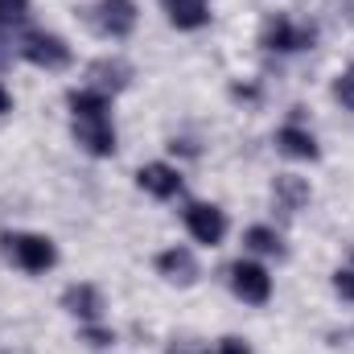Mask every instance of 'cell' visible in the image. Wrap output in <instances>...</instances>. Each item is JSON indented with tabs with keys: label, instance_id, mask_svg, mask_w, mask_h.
Returning a JSON list of instances; mask_svg holds the SVG:
<instances>
[{
	"label": "cell",
	"instance_id": "obj_1",
	"mask_svg": "<svg viewBox=\"0 0 354 354\" xmlns=\"http://www.w3.org/2000/svg\"><path fill=\"white\" fill-rule=\"evenodd\" d=\"M0 243L8 252V260L17 268H25V272H46V268H54V260H58V252H54V243L46 235L17 231V235H4Z\"/></svg>",
	"mask_w": 354,
	"mask_h": 354
},
{
	"label": "cell",
	"instance_id": "obj_2",
	"mask_svg": "<svg viewBox=\"0 0 354 354\" xmlns=\"http://www.w3.org/2000/svg\"><path fill=\"white\" fill-rule=\"evenodd\" d=\"M21 54L41 71H66L71 66V46L62 37H54V33H29L21 41Z\"/></svg>",
	"mask_w": 354,
	"mask_h": 354
},
{
	"label": "cell",
	"instance_id": "obj_3",
	"mask_svg": "<svg viewBox=\"0 0 354 354\" xmlns=\"http://www.w3.org/2000/svg\"><path fill=\"white\" fill-rule=\"evenodd\" d=\"M75 140L91 157H111L115 153V128L107 115H75Z\"/></svg>",
	"mask_w": 354,
	"mask_h": 354
},
{
	"label": "cell",
	"instance_id": "obj_4",
	"mask_svg": "<svg viewBox=\"0 0 354 354\" xmlns=\"http://www.w3.org/2000/svg\"><path fill=\"white\" fill-rule=\"evenodd\" d=\"M91 21H95V29L107 33V37H128V33L136 29V4H132V0H99V4L91 8Z\"/></svg>",
	"mask_w": 354,
	"mask_h": 354
},
{
	"label": "cell",
	"instance_id": "obj_5",
	"mask_svg": "<svg viewBox=\"0 0 354 354\" xmlns=\"http://www.w3.org/2000/svg\"><path fill=\"white\" fill-rule=\"evenodd\" d=\"M313 25H292L288 17H272L264 25V46L268 50H280V54H292V50H309L313 46Z\"/></svg>",
	"mask_w": 354,
	"mask_h": 354
},
{
	"label": "cell",
	"instance_id": "obj_6",
	"mask_svg": "<svg viewBox=\"0 0 354 354\" xmlns=\"http://www.w3.org/2000/svg\"><path fill=\"white\" fill-rule=\"evenodd\" d=\"M231 288H235L239 301H248V305H264L268 297H272V276H268L260 264L239 260V264H231Z\"/></svg>",
	"mask_w": 354,
	"mask_h": 354
},
{
	"label": "cell",
	"instance_id": "obj_7",
	"mask_svg": "<svg viewBox=\"0 0 354 354\" xmlns=\"http://www.w3.org/2000/svg\"><path fill=\"white\" fill-rule=\"evenodd\" d=\"M185 227H189V235H194L198 243L214 248V243H223V235H227V214H223L218 206L194 202V206L185 210Z\"/></svg>",
	"mask_w": 354,
	"mask_h": 354
},
{
	"label": "cell",
	"instance_id": "obj_8",
	"mask_svg": "<svg viewBox=\"0 0 354 354\" xmlns=\"http://www.w3.org/2000/svg\"><path fill=\"white\" fill-rule=\"evenodd\" d=\"M128 79H132V66H128L124 58H99V62H91V71H87V87L99 91V95L124 91Z\"/></svg>",
	"mask_w": 354,
	"mask_h": 354
},
{
	"label": "cell",
	"instance_id": "obj_9",
	"mask_svg": "<svg viewBox=\"0 0 354 354\" xmlns=\"http://www.w3.org/2000/svg\"><path fill=\"white\" fill-rule=\"evenodd\" d=\"M136 181H140V189L153 194V198H177V194H181V174H177L174 165H161V161L145 165V169L136 174Z\"/></svg>",
	"mask_w": 354,
	"mask_h": 354
},
{
	"label": "cell",
	"instance_id": "obj_10",
	"mask_svg": "<svg viewBox=\"0 0 354 354\" xmlns=\"http://www.w3.org/2000/svg\"><path fill=\"white\" fill-rule=\"evenodd\" d=\"M276 145H280L288 157H297V161H317V157H322L313 132H305L301 124H284V128L276 132Z\"/></svg>",
	"mask_w": 354,
	"mask_h": 354
},
{
	"label": "cell",
	"instance_id": "obj_11",
	"mask_svg": "<svg viewBox=\"0 0 354 354\" xmlns=\"http://www.w3.org/2000/svg\"><path fill=\"white\" fill-rule=\"evenodd\" d=\"M62 305H66V313H75V317H83V322H95L99 309H103V297H99L95 284H71V288L62 292Z\"/></svg>",
	"mask_w": 354,
	"mask_h": 354
},
{
	"label": "cell",
	"instance_id": "obj_12",
	"mask_svg": "<svg viewBox=\"0 0 354 354\" xmlns=\"http://www.w3.org/2000/svg\"><path fill=\"white\" fill-rule=\"evenodd\" d=\"M157 268H161V276L174 280V284H194V280H198V264H194V256H189L185 248L161 252V256H157Z\"/></svg>",
	"mask_w": 354,
	"mask_h": 354
},
{
	"label": "cell",
	"instance_id": "obj_13",
	"mask_svg": "<svg viewBox=\"0 0 354 354\" xmlns=\"http://www.w3.org/2000/svg\"><path fill=\"white\" fill-rule=\"evenodd\" d=\"M272 198L292 214V210H301L305 202H309V181L297 174H280L276 181H272Z\"/></svg>",
	"mask_w": 354,
	"mask_h": 354
},
{
	"label": "cell",
	"instance_id": "obj_14",
	"mask_svg": "<svg viewBox=\"0 0 354 354\" xmlns=\"http://www.w3.org/2000/svg\"><path fill=\"white\" fill-rule=\"evenodd\" d=\"M165 8L177 29H202L210 21V0H165Z\"/></svg>",
	"mask_w": 354,
	"mask_h": 354
},
{
	"label": "cell",
	"instance_id": "obj_15",
	"mask_svg": "<svg viewBox=\"0 0 354 354\" xmlns=\"http://www.w3.org/2000/svg\"><path fill=\"white\" fill-rule=\"evenodd\" d=\"M248 248L260 252V256H284V239L272 227H252L248 231Z\"/></svg>",
	"mask_w": 354,
	"mask_h": 354
},
{
	"label": "cell",
	"instance_id": "obj_16",
	"mask_svg": "<svg viewBox=\"0 0 354 354\" xmlns=\"http://www.w3.org/2000/svg\"><path fill=\"white\" fill-rule=\"evenodd\" d=\"M334 99H338L346 111H354V66H351V71H342V75L334 79Z\"/></svg>",
	"mask_w": 354,
	"mask_h": 354
},
{
	"label": "cell",
	"instance_id": "obj_17",
	"mask_svg": "<svg viewBox=\"0 0 354 354\" xmlns=\"http://www.w3.org/2000/svg\"><path fill=\"white\" fill-rule=\"evenodd\" d=\"M25 12H29V0H0V25H17L25 21Z\"/></svg>",
	"mask_w": 354,
	"mask_h": 354
},
{
	"label": "cell",
	"instance_id": "obj_18",
	"mask_svg": "<svg viewBox=\"0 0 354 354\" xmlns=\"http://www.w3.org/2000/svg\"><path fill=\"white\" fill-rule=\"evenodd\" d=\"M334 288H338V292H342V297H346V301H354V272H351V268H346V272H338V276H334Z\"/></svg>",
	"mask_w": 354,
	"mask_h": 354
},
{
	"label": "cell",
	"instance_id": "obj_19",
	"mask_svg": "<svg viewBox=\"0 0 354 354\" xmlns=\"http://www.w3.org/2000/svg\"><path fill=\"white\" fill-rule=\"evenodd\" d=\"M214 354H252V346H248L243 338H223V342H218V351H214Z\"/></svg>",
	"mask_w": 354,
	"mask_h": 354
},
{
	"label": "cell",
	"instance_id": "obj_20",
	"mask_svg": "<svg viewBox=\"0 0 354 354\" xmlns=\"http://www.w3.org/2000/svg\"><path fill=\"white\" fill-rule=\"evenodd\" d=\"M87 342H91V346H107V342H115V338H111L107 330H99V326H91V330H87Z\"/></svg>",
	"mask_w": 354,
	"mask_h": 354
},
{
	"label": "cell",
	"instance_id": "obj_21",
	"mask_svg": "<svg viewBox=\"0 0 354 354\" xmlns=\"http://www.w3.org/2000/svg\"><path fill=\"white\" fill-rule=\"evenodd\" d=\"M169 354H210V351H206V346H198V342H174Z\"/></svg>",
	"mask_w": 354,
	"mask_h": 354
},
{
	"label": "cell",
	"instance_id": "obj_22",
	"mask_svg": "<svg viewBox=\"0 0 354 354\" xmlns=\"http://www.w3.org/2000/svg\"><path fill=\"white\" fill-rule=\"evenodd\" d=\"M8 107H12V95H8V91L0 87V115H4V111H8Z\"/></svg>",
	"mask_w": 354,
	"mask_h": 354
}]
</instances>
